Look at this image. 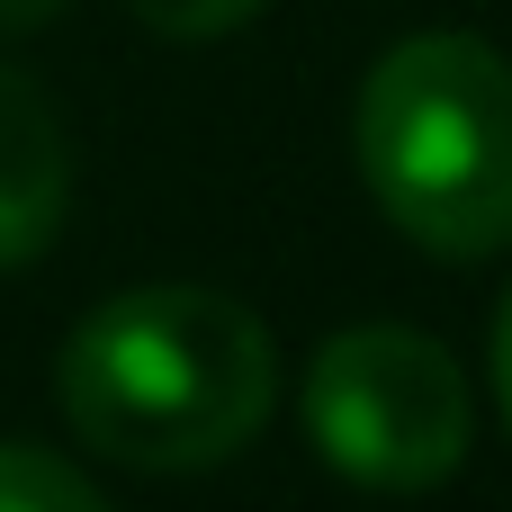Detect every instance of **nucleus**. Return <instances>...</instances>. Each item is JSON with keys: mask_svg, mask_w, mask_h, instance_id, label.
Returning a JSON list of instances; mask_svg holds the SVG:
<instances>
[{"mask_svg": "<svg viewBox=\"0 0 512 512\" xmlns=\"http://www.w3.org/2000/svg\"><path fill=\"white\" fill-rule=\"evenodd\" d=\"M54 396L81 450L144 477H198L252 450V432L270 423L279 342L216 288H126L72 324Z\"/></svg>", "mask_w": 512, "mask_h": 512, "instance_id": "nucleus-1", "label": "nucleus"}, {"mask_svg": "<svg viewBox=\"0 0 512 512\" xmlns=\"http://www.w3.org/2000/svg\"><path fill=\"white\" fill-rule=\"evenodd\" d=\"M360 180L378 216L432 261H486L512 243V63L486 36L423 27L360 81Z\"/></svg>", "mask_w": 512, "mask_h": 512, "instance_id": "nucleus-2", "label": "nucleus"}, {"mask_svg": "<svg viewBox=\"0 0 512 512\" xmlns=\"http://www.w3.org/2000/svg\"><path fill=\"white\" fill-rule=\"evenodd\" d=\"M306 432L333 477L369 495H432L468 459V378L414 324H351L306 369Z\"/></svg>", "mask_w": 512, "mask_h": 512, "instance_id": "nucleus-3", "label": "nucleus"}, {"mask_svg": "<svg viewBox=\"0 0 512 512\" xmlns=\"http://www.w3.org/2000/svg\"><path fill=\"white\" fill-rule=\"evenodd\" d=\"M63 207H72V144H63V117L45 108V90L27 72L0 63V270L36 261L54 234H63Z\"/></svg>", "mask_w": 512, "mask_h": 512, "instance_id": "nucleus-4", "label": "nucleus"}, {"mask_svg": "<svg viewBox=\"0 0 512 512\" xmlns=\"http://www.w3.org/2000/svg\"><path fill=\"white\" fill-rule=\"evenodd\" d=\"M0 512H108V495L72 459L27 450V441H0Z\"/></svg>", "mask_w": 512, "mask_h": 512, "instance_id": "nucleus-5", "label": "nucleus"}, {"mask_svg": "<svg viewBox=\"0 0 512 512\" xmlns=\"http://www.w3.org/2000/svg\"><path fill=\"white\" fill-rule=\"evenodd\" d=\"M153 36H180V45H207V36H234V27H252L270 0H126Z\"/></svg>", "mask_w": 512, "mask_h": 512, "instance_id": "nucleus-6", "label": "nucleus"}, {"mask_svg": "<svg viewBox=\"0 0 512 512\" xmlns=\"http://www.w3.org/2000/svg\"><path fill=\"white\" fill-rule=\"evenodd\" d=\"M495 405H504V423H512V297H504V315H495Z\"/></svg>", "mask_w": 512, "mask_h": 512, "instance_id": "nucleus-7", "label": "nucleus"}, {"mask_svg": "<svg viewBox=\"0 0 512 512\" xmlns=\"http://www.w3.org/2000/svg\"><path fill=\"white\" fill-rule=\"evenodd\" d=\"M45 18H63V0H0V36H27Z\"/></svg>", "mask_w": 512, "mask_h": 512, "instance_id": "nucleus-8", "label": "nucleus"}]
</instances>
